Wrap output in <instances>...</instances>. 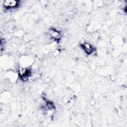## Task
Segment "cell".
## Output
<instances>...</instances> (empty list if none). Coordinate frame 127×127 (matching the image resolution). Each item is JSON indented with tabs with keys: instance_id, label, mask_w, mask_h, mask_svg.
<instances>
[{
	"instance_id": "6da1fadb",
	"label": "cell",
	"mask_w": 127,
	"mask_h": 127,
	"mask_svg": "<svg viewBox=\"0 0 127 127\" xmlns=\"http://www.w3.org/2000/svg\"><path fill=\"white\" fill-rule=\"evenodd\" d=\"M18 4V1L14 0H5L3 2V5L5 7L7 8H14Z\"/></svg>"
},
{
	"instance_id": "7a4b0ae2",
	"label": "cell",
	"mask_w": 127,
	"mask_h": 127,
	"mask_svg": "<svg viewBox=\"0 0 127 127\" xmlns=\"http://www.w3.org/2000/svg\"><path fill=\"white\" fill-rule=\"evenodd\" d=\"M85 52L87 54H90L93 51V48L91 44L88 43L84 42L81 45Z\"/></svg>"
},
{
	"instance_id": "3957f363",
	"label": "cell",
	"mask_w": 127,
	"mask_h": 127,
	"mask_svg": "<svg viewBox=\"0 0 127 127\" xmlns=\"http://www.w3.org/2000/svg\"><path fill=\"white\" fill-rule=\"evenodd\" d=\"M50 35L53 38H54L55 39H57L59 37L60 33L58 31H57L55 29H51L49 32Z\"/></svg>"
}]
</instances>
